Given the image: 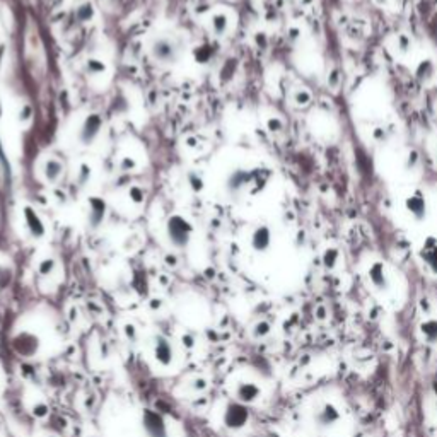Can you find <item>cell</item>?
Masks as SVG:
<instances>
[{
	"instance_id": "cell-1",
	"label": "cell",
	"mask_w": 437,
	"mask_h": 437,
	"mask_svg": "<svg viewBox=\"0 0 437 437\" xmlns=\"http://www.w3.org/2000/svg\"><path fill=\"white\" fill-rule=\"evenodd\" d=\"M166 231H168V239L175 248L183 249L190 244V239H192L193 234V227L186 218H183L181 216H173L168 220V225H166Z\"/></svg>"
},
{
	"instance_id": "cell-2",
	"label": "cell",
	"mask_w": 437,
	"mask_h": 437,
	"mask_svg": "<svg viewBox=\"0 0 437 437\" xmlns=\"http://www.w3.org/2000/svg\"><path fill=\"white\" fill-rule=\"evenodd\" d=\"M12 349L19 357L29 359V357H34V355L40 353L41 338H40V335H36L34 331L22 329V331H19L17 335H14Z\"/></svg>"
},
{
	"instance_id": "cell-3",
	"label": "cell",
	"mask_w": 437,
	"mask_h": 437,
	"mask_svg": "<svg viewBox=\"0 0 437 437\" xmlns=\"http://www.w3.org/2000/svg\"><path fill=\"white\" fill-rule=\"evenodd\" d=\"M222 422L229 431H239L249 422V410L244 403L241 401H229L225 405L224 415H222Z\"/></svg>"
},
{
	"instance_id": "cell-4",
	"label": "cell",
	"mask_w": 437,
	"mask_h": 437,
	"mask_svg": "<svg viewBox=\"0 0 437 437\" xmlns=\"http://www.w3.org/2000/svg\"><path fill=\"white\" fill-rule=\"evenodd\" d=\"M142 429H144L147 437H169V429L166 424L164 417L159 412L145 408L142 412Z\"/></svg>"
},
{
	"instance_id": "cell-5",
	"label": "cell",
	"mask_w": 437,
	"mask_h": 437,
	"mask_svg": "<svg viewBox=\"0 0 437 437\" xmlns=\"http://www.w3.org/2000/svg\"><path fill=\"white\" fill-rule=\"evenodd\" d=\"M151 55L159 64H175L178 60V46L169 38H159L151 44Z\"/></svg>"
},
{
	"instance_id": "cell-6",
	"label": "cell",
	"mask_w": 437,
	"mask_h": 437,
	"mask_svg": "<svg viewBox=\"0 0 437 437\" xmlns=\"http://www.w3.org/2000/svg\"><path fill=\"white\" fill-rule=\"evenodd\" d=\"M405 209L414 217V220H425L427 218V198L420 190H415L405 198Z\"/></svg>"
},
{
	"instance_id": "cell-7",
	"label": "cell",
	"mask_w": 437,
	"mask_h": 437,
	"mask_svg": "<svg viewBox=\"0 0 437 437\" xmlns=\"http://www.w3.org/2000/svg\"><path fill=\"white\" fill-rule=\"evenodd\" d=\"M101 127H103V118L98 113L87 114V118H86L81 127V131H79V140L84 145H91L98 138Z\"/></svg>"
},
{
	"instance_id": "cell-8",
	"label": "cell",
	"mask_w": 437,
	"mask_h": 437,
	"mask_svg": "<svg viewBox=\"0 0 437 437\" xmlns=\"http://www.w3.org/2000/svg\"><path fill=\"white\" fill-rule=\"evenodd\" d=\"M342 420V414L333 403H323L314 414V422L320 429H331Z\"/></svg>"
},
{
	"instance_id": "cell-9",
	"label": "cell",
	"mask_w": 437,
	"mask_h": 437,
	"mask_svg": "<svg viewBox=\"0 0 437 437\" xmlns=\"http://www.w3.org/2000/svg\"><path fill=\"white\" fill-rule=\"evenodd\" d=\"M154 359L162 367H169L173 364V360H175V349H173L171 342L166 336H154Z\"/></svg>"
},
{
	"instance_id": "cell-10",
	"label": "cell",
	"mask_w": 437,
	"mask_h": 437,
	"mask_svg": "<svg viewBox=\"0 0 437 437\" xmlns=\"http://www.w3.org/2000/svg\"><path fill=\"white\" fill-rule=\"evenodd\" d=\"M367 277H369L371 285L376 290H381V292H386L390 289V277L386 273V268L381 262H374L371 263L369 270H367Z\"/></svg>"
},
{
	"instance_id": "cell-11",
	"label": "cell",
	"mask_w": 437,
	"mask_h": 437,
	"mask_svg": "<svg viewBox=\"0 0 437 437\" xmlns=\"http://www.w3.org/2000/svg\"><path fill=\"white\" fill-rule=\"evenodd\" d=\"M262 396V388L253 381H242L236 386V400L244 405L255 403Z\"/></svg>"
},
{
	"instance_id": "cell-12",
	"label": "cell",
	"mask_w": 437,
	"mask_h": 437,
	"mask_svg": "<svg viewBox=\"0 0 437 437\" xmlns=\"http://www.w3.org/2000/svg\"><path fill=\"white\" fill-rule=\"evenodd\" d=\"M272 246V231L268 225H258L251 234V248L256 253H265Z\"/></svg>"
},
{
	"instance_id": "cell-13",
	"label": "cell",
	"mask_w": 437,
	"mask_h": 437,
	"mask_svg": "<svg viewBox=\"0 0 437 437\" xmlns=\"http://www.w3.org/2000/svg\"><path fill=\"white\" fill-rule=\"evenodd\" d=\"M253 179V173L242 171V169H238V171L231 173L227 178V183H225V188L231 195H238V193L242 192L244 186L249 185V181Z\"/></svg>"
},
{
	"instance_id": "cell-14",
	"label": "cell",
	"mask_w": 437,
	"mask_h": 437,
	"mask_svg": "<svg viewBox=\"0 0 437 437\" xmlns=\"http://www.w3.org/2000/svg\"><path fill=\"white\" fill-rule=\"evenodd\" d=\"M420 258L427 268L437 275V238H427L420 248Z\"/></svg>"
},
{
	"instance_id": "cell-15",
	"label": "cell",
	"mask_w": 437,
	"mask_h": 437,
	"mask_svg": "<svg viewBox=\"0 0 437 437\" xmlns=\"http://www.w3.org/2000/svg\"><path fill=\"white\" fill-rule=\"evenodd\" d=\"M106 216V203L98 197L89 198V224L92 229L99 227Z\"/></svg>"
},
{
	"instance_id": "cell-16",
	"label": "cell",
	"mask_w": 437,
	"mask_h": 437,
	"mask_svg": "<svg viewBox=\"0 0 437 437\" xmlns=\"http://www.w3.org/2000/svg\"><path fill=\"white\" fill-rule=\"evenodd\" d=\"M24 220H26V225H27V229H29L33 238H36V239L43 238L46 229H44L43 220H41L40 216L36 214V210H33L31 207H26V209H24Z\"/></svg>"
},
{
	"instance_id": "cell-17",
	"label": "cell",
	"mask_w": 437,
	"mask_h": 437,
	"mask_svg": "<svg viewBox=\"0 0 437 437\" xmlns=\"http://www.w3.org/2000/svg\"><path fill=\"white\" fill-rule=\"evenodd\" d=\"M62 173H64V166H62L60 161H57V159H48V161L44 162L43 175L48 183H57L58 179H60Z\"/></svg>"
},
{
	"instance_id": "cell-18",
	"label": "cell",
	"mask_w": 437,
	"mask_h": 437,
	"mask_svg": "<svg viewBox=\"0 0 437 437\" xmlns=\"http://www.w3.org/2000/svg\"><path fill=\"white\" fill-rule=\"evenodd\" d=\"M420 335L425 343H437V320H427L420 325Z\"/></svg>"
},
{
	"instance_id": "cell-19",
	"label": "cell",
	"mask_w": 437,
	"mask_h": 437,
	"mask_svg": "<svg viewBox=\"0 0 437 437\" xmlns=\"http://www.w3.org/2000/svg\"><path fill=\"white\" fill-rule=\"evenodd\" d=\"M436 74V65L432 60H422L418 64L417 70H415V75L420 82H429Z\"/></svg>"
},
{
	"instance_id": "cell-20",
	"label": "cell",
	"mask_w": 437,
	"mask_h": 437,
	"mask_svg": "<svg viewBox=\"0 0 437 437\" xmlns=\"http://www.w3.org/2000/svg\"><path fill=\"white\" fill-rule=\"evenodd\" d=\"M210 27H212L214 34L217 36H224L227 33V27H229V21L225 14H214L212 19H210Z\"/></svg>"
},
{
	"instance_id": "cell-21",
	"label": "cell",
	"mask_w": 437,
	"mask_h": 437,
	"mask_svg": "<svg viewBox=\"0 0 437 437\" xmlns=\"http://www.w3.org/2000/svg\"><path fill=\"white\" fill-rule=\"evenodd\" d=\"M55 266H57V262L53 258H44L43 262L38 265V273L41 277H48L55 272Z\"/></svg>"
},
{
	"instance_id": "cell-22",
	"label": "cell",
	"mask_w": 437,
	"mask_h": 437,
	"mask_svg": "<svg viewBox=\"0 0 437 437\" xmlns=\"http://www.w3.org/2000/svg\"><path fill=\"white\" fill-rule=\"evenodd\" d=\"M270 331H272L270 323H266V321H258V323L253 327L251 335H253V338H265Z\"/></svg>"
},
{
	"instance_id": "cell-23",
	"label": "cell",
	"mask_w": 437,
	"mask_h": 437,
	"mask_svg": "<svg viewBox=\"0 0 437 437\" xmlns=\"http://www.w3.org/2000/svg\"><path fill=\"white\" fill-rule=\"evenodd\" d=\"M31 414L34 415V418L43 420V418H46L48 414H50V407H48L44 401H38V403H34L33 408H31Z\"/></svg>"
},
{
	"instance_id": "cell-24",
	"label": "cell",
	"mask_w": 437,
	"mask_h": 437,
	"mask_svg": "<svg viewBox=\"0 0 437 437\" xmlns=\"http://www.w3.org/2000/svg\"><path fill=\"white\" fill-rule=\"evenodd\" d=\"M92 14H94V10H92V5H91V3H84V5H81V7H79V9H77L75 16H77V21H81V22H86V21L91 19Z\"/></svg>"
},
{
	"instance_id": "cell-25",
	"label": "cell",
	"mask_w": 437,
	"mask_h": 437,
	"mask_svg": "<svg viewBox=\"0 0 437 437\" xmlns=\"http://www.w3.org/2000/svg\"><path fill=\"white\" fill-rule=\"evenodd\" d=\"M336 262H338V251H336V249H333V248L327 249V251H325V255H323L325 266H327V268H335Z\"/></svg>"
},
{
	"instance_id": "cell-26",
	"label": "cell",
	"mask_w": 437,
	"mask_h": 437,
	"mask_svg": "<svg viewBox=\"0 0 437 437\" xmlns=\"http://www.w3.org/2000/svg\"><path fill=\"white\" fill-rule=\"evenodd\" d=\"M396 46L398 50H400V53H408V51L412 50V40L407 36V34H398L396 38Z\"/></svg>"
},
{
	"instance_id": "cell-27",
	"label": "cell",
	"mask_w": 437,
	"mask_h": 437,
	"mask_svg": "<svg viewBox=\"0 0 437 437\" xmlns=\"http://www.w3.org/2000/svg\"><path fill=\"white\" fill-rule=\"evenodd\" d=\"M87 70L91 72V74L98 75V74H103V72L106 70V67L101 60H94V58H92V60H87Z\"/></svg>"
},
{
	"instance_id": "cell-28",
	"label": "cell",
	"mask_w": 437,
	"mask_h": 437,
	"mask_svg": "<svg viewBox=\"0 0 437 437\" xmlns=\"http://www.w3.org/2000/svg\"><path fill=\"white\" fill-rule=\"evenodd\" d=\"M294 103L299 106H306L307 103H311V92L304 91V89L297 91L296 94H294Z\"/></svg>"
},
{
	"instance_id": "cell-29",
	"label": "cell",
	"mask_w": 437,
	"mask_h": 437,
	"mask_svg": "<svg viewBox=\"0 0 437 437\" xmlns=\"http://www.w3.org/2000/svg\"><path fill=\"white\" fill-rule=\"evenodd\" d=\"M128 197H130L133 203L144 202V192H142V188H138V186H131V188L128 190Z\"/></svg>"
},
{
	"instance_id": "cell-30",
	"label": "cell",
	"mask_w": 437,
	"mask_h": 437,
	"mask_svg": "<svg viewBox=\"0 0 437 437\" xmlns=\"http://www.w3.org/2000/svg\"><path fill=\"white\" fill-rule=\"evenodd\" d=\"M91 179V168L87 164H81V171H79V183L82 186Z\"/></svg>"
},
{
	"instance_id": "cell-31",
	"label": "cell",
	"mask_w": 437,
	"mask_h": 437,
	"mask_svg": "<svg viewBox=\"0 0 437 437\" xmlns=\"http://www.w3.org/2000/svg\"><path fill=\"white\" fill-rule=\"evenodd\" d=\"M207 386H209V383H207V379H203V377H197V379L192 381V390L195 391V393H200V391L207 390Z\"/></svg>"
},
{
	"instance_id": "cell-32",
	"label": "cell",
	"mask_w": 437,
	"mask_h": 437,
	"mask_svg": "<svg viewBox=\"0 0 437 437\" xmlns=\"http://www.w3.org/2000/svg\"><path fill=\"white\" fill-rule=\"evenodd\" d=\"M181 343H183V347H185V349L192 350L193 347H195L197 340H195V336L190 335V333H183V335H181Z\"/></svg>"
},
{
	"instance_id": "cell-33",
	"label": "cell",
	"mask_w": 437,
	"mask_h": 437,
	"mask_svg": "<svg viewBox=\"0 0 437 437\" xmlns=\"http://www.w3.org/2000/svg\"><path fill=\"white\" fill-rule=\"evenodd\" d=\"M417 164H418V154L415 151H412L410 154L407 155V168L408 169H414Z\"/></svg>"
},
{
	"instance_id": "cell-34",
	"label": "cell",
	"mask_w": 437,
	"mask_h": 437,
	"mask_svg": "<svg viewBox=\"0 0 437 437\" xmlns=\"http://www.w3.org/2000/svg\"><path fill=\"white\" fill-rule=\"evenodd\" d=\"M135 166H137V162L133 161V159L130 157H123V161H121V171H130V169H135Z\"/></svg>"
},
{
	"instance_id": "cell-35",
	"label": "cell",
	"mask_w": 437,
	"mask_h": 437,
	"mask_svg": "<svg viewBox=\"0 0 437 437\" xmlns=\"http://www.w3.org/2000/svg\"><path fill=\"white\" fill-rule=\"evenodd\" d=\"M282 121L279 120V118H270L268 120V128H270V131H280L282 130Z\"/></svg>"
},
{
	"instance_id": "cell-36",
	"label": "cell",
	"mask_w": 437,
	"mask_h": 437,
	"mask_svg": "<svg viewBox=\"0 0 437 437\" xmlns=\"http://www.w3.org/2000/svg\"><path fill=\"white\" fill-rule=\"evenodd\" d=\"M190 181H192V188L195 190V192H200V190L203 188V183L200 178H197L195 175H190Z\"/></svg>"
},
{
	"instance_id": "cell-37",
	"label": "cell",
	"mask_w": 437,
	"mask_h": 437,
	"mask_svg": "<svg viewBox=\"0 0 437 437\" xmlns=\"http://www.w3.org/2000/svg\"><path fill=\"white\" fill-rule=\"evenodd\" d=\"M125 333H127V336L130 338V342H135V338H137V329H135L133 325H127V327H125Z\"/></svg>"
},
{
	"instance_id": "cell-38",
	"label": "cell",
	"mask_w": 437,
	"mask_h": 437,
	"mask_svg": "<svg viewBox=\"0 0 437 437\" xmlns=\"http://www.w3.org/2000/svg\"><path fill=\"white\" fill-rule=\"evenodd\" d=\"M432 390H434V400H436V408H437V383H434Z\"/></svg>"
},
{
	"instance_id": "cell-39",
	"label": "cell",
	"mask_w": 437,
	"mask_h": 437,
	"mask_svg": "<svg viewBox=\"0 0 437 437\" xmlns=\"http://www.w3.org/2000/svg\"><path fill=\"white\" fill-rule=\"evenodd\" d=\"M297 36H299V31H297V29L290 31V38H292V40H294V38H297Z\"/></svg>"
},
{
	"instance_id": "cell-40",
	"label": "cell",
	"mask_w": 437,
	"mask_h": 437,
	"mask_svg": "<svg viewBox=\"0 0 437 437\" xmlns=\"http://www.w3.org/2000/svg\"><path fill=\"white\" fill-rule=\"evenodd\" d=\"M46 437H55V436H46Z\"/></svg>"
}]
</instances>
